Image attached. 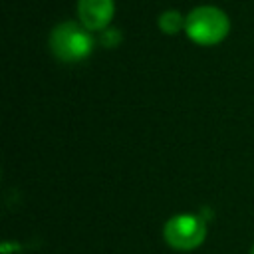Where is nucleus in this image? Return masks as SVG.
Masks as SVG:
<instances>
[{"mask_svg":"<svg viewBox=\"0 0 254 254\" xmlns=\"http://www.w3.org/2000/svg\"><path fill=\"white\" fill-rule=\"evenodd\" d=\"M48 46L58 62L77 64V62H83L89 58V54L93 52L95 40L85 26H81L79 22L67 20V22H60L52 28Z\"/></svg>","mask_w":254,"mask_h":254,"instance_id":"1","label":"nucleus"},{"mask_svg":"<svg viewBox=\"0 0 254 254\" xmlns=\"http://www.w3.org/2000/svg\"><path fill=\"white\" fill-rule=\"evenodd\" d=\"M230 32L228 14L212 4L194 6L185 20V34L196 46H216L226 40Z\"/></svg>","mask_w":254,"mask_h":254,"instance_id":"2","label":"nucleus"},{"mask_svg":"<svg viewBox=\"0 0 254 254\" xmlns=\"http://www.w3.org/2000/svg\"><path fill=\"white\" fill-rule=\"evenodd\" d=\"M163 238L167 246L173 250H181V252L196 250L206 238V222L198 214L179 212L165 222Z\"/></svg>","mask_w":254,"mask_h":254,"instance_id":"3","label":"nucleus"},{"mask_svg":"<svg viewBox=\"0 0 254 254\" xmlns=\"http://www.w3.org/2000/svg\"><path fill=\"white\" fill-rule=\"evenodd\" d=\"M77 22L89 32H103L115 16V0H77Z\"/></svg>","mask_w":254,"mask_h":254,"instance_id":"4","label":"nucleus"},{"mask_svg":"<svg viewBox=\"0 0 254 254\" xmlns=\"http://www.w3.org/2000/svg\"><path fill=\"white\" fill-rule=\"evenodd\" d=\"M185 20H187V16H183L179 10H165L157 18V26L163 34L173 36V34H179L181 30H185Z\"/></svg>","mask_w":254,"mask_h":254,"instance_id":"5","label":"nucleus"},{"mask_svg":"<svg viewBox=\"0 0 254 254\" xmlns=\"http://www.w3.org/2000/svg\"><path fill=\"white\" fill-rule=\"evenodd\" d=\"M99 42H101V46H105V48H115V46H119V42H121V32H119L117 28L109 26L107 30L101 32Z\"/></svg>","mask_w":254,"mask_h":254,"instance_id":"6","label":"nucleus"},{"mask_svg":"<svg viewBox=\"0 0 254 254\" xmlns=\"http://www.w3.org/2000/svg\"><path fill=\"white\" fill-rule=\"evenodd\" d=\"M250 254H254V244H252V248H250Z\"/></svg>","mask_w":254,"mask_h":254,"instance_id":"7","label":"nucleus"}]
</instances>
